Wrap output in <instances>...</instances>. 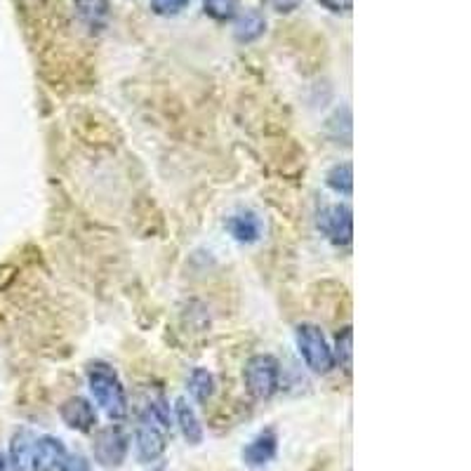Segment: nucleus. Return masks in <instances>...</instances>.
Returning <instances> with one entry per match:
<instances>
[{
    "mask_svg": "<svg viewBox=\"0 0 471 471\" xmlns=\"http://www.w3.org/2000/svg\"><path fill=\"white\" fill-rule=\"evenodd\" d=\"M62 471H92L90 469L88 458L82 455V452H74V455H68L67 465H64Z\"/></svg>",
    "mask_w": 471,
    "mask_h": 471,
    "instance_id": "nucleus-20",
    "label": "nucleus"
},
{
    "mask_svg": "<svg viewBox=\"0 0 471 471\" xmlns=\"http://www.w3.org/2000/svg\"><path fill=\"white\" fill-rule=\"evenodd\" d=\"M294 341H297V351L307 363V368L316 375H328L330 370L335 368V358H333V349L328 340L323 335V330L314 323H302L294 330Z\"/></svg>",
    "mask_w": 471,
    "mask_h": 471,
    "instance_id": "nucleus-3",
    "label": "nucleus"
},
{
    "mask_svg": "<svg viewBox=\"0 0 471 471\" xmlns=\"http://www.w3.org/2000/svg\"><path fill=\"white\" fill-rule=\"evenodd\" d=\"M276 452H279V436L273 429H264L243 448V465L247 469H264L276 458Z\"/></svg>",
    "mask_w": 471,
    "mask_h": 471,
    "instance_id": "nucleus-9",
    "label": "nucleus"
},
{
    "mask_svg": "<svg viewBox=\"0 0 471 471\" xmlns=\"http://www.w3.org/2000/svg\"><path fill=\"white\" fill-rule=\"evenodd\" d=\"M318 229L330 243L335 246H349L354 240V212L344 203L326 205L318 212Z\"/></svg>",
    "mask_w": 471,
    "mask_h": 471,
    "instance_id": "nucleus-6",
    "label": "nucleus"
},
{
    "mask_svg": "<svg viewBox=\"0 0 471 471\" xmlns=\"http://www.w3.org/2000/svg\"><path fill=\"white\" fill-rule=\"evenodd\" d=\"M168 434H170V408H168L163 398L144 405L135 431L139 462L153 465V462L163 458L165 448H168Z\"/></svg>",
    "mask_w": 471,
    "mask_h": 471,
    "instance_id": "nucleus-1",
    "label": "nucleus"
},
{
    "mask_svg": "<svg viewBox=\"0 0 471 471\" xmlns=\"http://www.w3.org/2000/svg\"><path fill=\"white\" fill-rule=\"evenodd\" d=\"M34 444L35 436L31 429L14 431L12 441H10V467H12V471H28Z\"/></svg>",
    "mask_w": 471,
    "mask_h": 471,
    "instance_id": "nucleus-14",
    "label": "nucleus"
},
{
    "mask_svg": "<svg viewBox=\"0 0 471 471\" xmlns=\"http://www.w3.org/2000/svg\"><path fill=\"white\" fill-rule=\"evenodd\" d=\"M151 471H168V469H165L163 465H158V467H153V469H151Z\"/></svg>",
    "mask_w": 471,
    "mask_h": 471,
    "instance_id": "nucleus-24",
    "label": "nucleus"
},
{
    "mask_svg": "<svg viewBox=\"0 0 471 471\" xmlns=\"http://www.w3.org/2000/svg\"><path fill=\"white\" fill-rule=\"evenodd\" d=\"M205 14L215 21H232L239 14V0H203Z\"/></svg>",
    "mask_w": 471,
    "mask_h": 471,
    "instance_id": "nucleus-18",
    "label": "nucleus"
},
{
    "mask_svg": "<svg viewBox=\"0 0 471 471\" xmlns=\"http://www.w3.org/2000/svg\"><path fill=\"white\" fill-rule=\"evenodd\" d=\"M226 229L232 233L233 239L243 243V246H250L255 240H260L262 236V222L255 212H239V215H232L226 219Z\"/></svg>",
    "mask_w": 471,
    "mask_h": 471,
    "instance_id": "nucleus-12",
    "label": "nucleus"
},
{
    "mask_svg": "<svg viewBox=\"0 0 471 471\" xmlns=\"http://www.w3.org/2000/svg\"><path fill=\"white\" fill-rule=\"evenodd\" d=\"M151 12L158 17H177L182 10H186L189 0H151Z\"/></svg>",
    "mask_w": 471,
    "mask_h": 471,
    "instance_id": "nucleus-19",
    "label": "nucleus"
},
{
    "mask_svg": "<svg viewBox=\"0 0 471 471\" xmlns=\"http://www.w3.org/2000/svg\"><path fill=\"white\" fill-rule=\"evenodd\" d=\"M269 7H271L273 12H279V14H290L293 10H297L300 7L302 0H264Z\"/></svg>",
    "mask_w": 471,
    "mask_h": 471,
    "instance_id": "nucleus-21",
    "label": "nucleus"
},
{
    "mask_svg": "<svg viewBox=\"0 0 471 471\" xmlns=\"http://www.w3.org/2000/svg\"><path fill=\"white\" fill-rule=\"evenodd\" d=\"M74 14L88 31L99 34L109 24L111 5L109 0H74Z\"/></svg>",
    "mask_w": 471,
    "mask_h": 471,
    "instance_id": "nucleus-11",
    "label": "nucleus"
},
{
    "mask_svg": "<svg viewBox=\"0 0 471 471\" xmlns=\"http://www.w3.org/2000/svg\"><path fill=\"white\" fill-rule=\"evenodd\" d=\"M189 394H192L193 401L199 404H208L215 394V377H212L210 370L196 368L189 377Z\"/></svg>",
    "mask_w": 471,
    "mask_h": 471,
    "instance_id": "nucleus-17",
    "label": "nucleus"
},
{
    "mask_svg": "<svg viewBox=\"0 0 471 471\" xmlns=\"http://www.w3.org/2000/svg\"><path fill=\"white\" fill-rule=\"evenodd\" d=\"M335 363H340V368L351 375L354 368V333L351 328H341L335 337V351H333Z\"/></svg>",
    "mask_w": 471,
    "mask_h": 471,
    "instance_id": "nucleus-16",
    "label": "nucleus"
},
{
    "mask_svg": "<svg viewBox=\"0 0 471 471\" xmlns=\"http://www.w3.org/2000/svg\"><path fill=\"white\" fill-rule=\"evenodd\" d=\"M264 31H267V17L257 7H247V10L233 17V38L240 45L260 41Z\"/></svg>",
    "mask_w": 471,
    "mask_h": 471,
    "instance_id": "nucleus-10",
    "label": "nucleus"
},
{
    "mask_svg": "<svg viewBox=\"0 0 471 471\" xmlns=\"http://www.w3.org/2000/svg\"><path fill=\"white\" fill-rule=\"evenodd\" d=\"M88 387L95 404L111 417V420H123L128 415V394L121 382V377L111 365L97 361L90 363L88 368Z\"/></svg>",
    "mask_w": 471,
    "mask_h": 471,
    "instance_id": "nucleus-2",
    "label": "nucleus"
},
{
    "mask_svg": "<svg viewBox=\"0 0 471 471\" xmlns=\"http://www.w3.org/2000/svg\"><path fill=\"white\" fill-rule=\"evenodd\" d=\"M326 184L330 192L340 193V196H351L354 192V170L351 163H337L326 172Z\"/></svg>",
    "mask_w": 471,
    "mask_h": 471,
    "instance_id": "nucleus-15",
    "label": "nucleus"
},
{
    "mask_svg": "<svg viewBox=\"0 0 471 471\" xmlns=\"http://www.w3.org/2000/svg\"><path fill=\"white\" fill-rule=\"evenodd\" d=\"M59 417L67 424L68 429L81 431V434H90L97 427V410L90 404L88 398L71 396L59 405Z\"/></svg>",
    "mask_w": 471,
    "mask_h": 471,
    "instance_id": "nucleus-8",
    "label": "nucleus"
},
{
    "mask_svg": "<svg viewBox=\"0 0 471 471\" xmlns=\"http://www.w3.org/2000/svg\"><path fill=\"white\" fill-rule=\"evenodd\" d=\"M175 417H177L179 431H182V436L186 438V444H203V424H200L196 410L189 405L186 398H177V401H175Z\"/></svg>",
    "mask_w": 471,
    "mask_h": 471,
    "instance_id": "nucleus-13",
    "label": "nucleus"
},
{
    "mask_svg": "<svg viewBox=\"0 0 471 471\" xmlns=\"http://www.w3.org/2000/svg\"><path fill=\"white\" fill-rule=\"evenodd\" d=\"M128 451H130V438L123 431V427L111 424L95 434L92 455H95V462H99L102 467H121L128 458Z\"/></svg>",
    "mask_w": 471,
    "mask_h": 471,
    "instance_id": "nucleus-5",
    "label": "nucleus"
},
{
    "mask_svg": "<svg viewBox=\"0 0 471 471\" xmlns=\"http://www.w3.org/2000/svg\"><path fill=\"white\" fill-rule=\"evenodd\" d=\"M243 382L255 401H269L280 387V363L271 354H257L247 358L243 368Z\"/></svg>",
    "mask_w": 471,
    "mask_h": 471,
    "instance_id": "nucleus-4",
    "label": "nucleus"
},
{
    "mask_svg": "<svg viewBox=\"0 0 471 471\" xmlns=\"http://www.w3.org/2000/svg\"><path fill=\"white\" fill-rule=\"evenodd\" d=\"M67 458L68 452L62 438L57 436L35 438L28 471H62L64 465H67Z\"/></svg>",
    "mask_w": 471,
    "mask_h": 471,
    "instance_id": "nucleus-7",
    "label": "nucleus"
},
{
    "mask_svg": "<svg viewBox=\"0 0 471 471\" xmlns=\"http://www.w3.org/2000/svg\"><path fill=\"white\" fill-rule=\"evenodd\" d=\"M326 10H330V12H351V5H354V0H318Z\"/></svg>",
    "mask_w": 471,
    "mask_h": 471,
    "instance_id": "nucleus-22",
    "label": "nucleus"
},
{
    "mask_svg": "<svg viewBox=\"0 0 471 471\" xmlns=\"http://www.w3.org/2000/svg\"><path fill=\"white\" fill-rule=\"evenodd\" d=\"M0 471H7V465H5V459H3V455H0Z\"/></svg>",
    "mask_w": 471,
    "mask_h": 471,
    "instance_id": "nucleus-23",
    "label": "nucleus"
}]
</instances>
